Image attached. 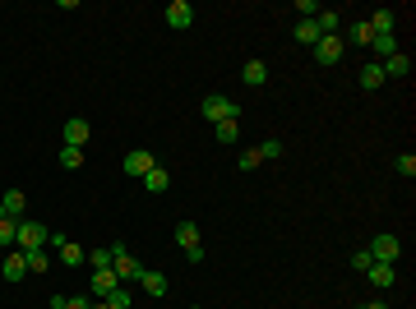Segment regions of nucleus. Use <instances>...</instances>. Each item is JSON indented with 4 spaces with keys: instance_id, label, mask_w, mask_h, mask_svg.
Wrapping results in <instances>:
<instances>
[{
    "instance_id": "nucleus-1",
    "label": "nucleus",
    "mask_w": 416,
    "mask_h": 309,
    "mask_svg": "<svg viewBox=\"0 0 416 309\" xmlns=\"http://www.w3.org/2000/svg\"><path fill=\"white\" fill-rule=\"evenodd\" d=\"M111 268H116V277H121V281H139V277H143V263H139L121 240L111 245Z\"/></svg>"
},
{
    "instance_id": "nucleus-2",
    "label": "nucleus",
    "mask_w": 416,
    "mask_h": 309,
    "mask_svg": "<svg viewBox=\"0 0 416 309\" xmlns=\"http://www.w3.org/2000/svg\"><path fill=\"white\" fill-rule=\"evenodd\" d=\"M46 235H51V231H46L42 222H28V217H23V222L14 226V249H23V254H28V249H42Z\"/></svg>"
},
{
    "instance_id": "nucleus-3",
    "label": "nucleus",
    "mask_w": 416,
    "mask_h": 309,
    "mask_svg": "<svg viewBox=\"0 0 416 309\" xmlns=\"http://www.w3.org/2000/svg\"><path fill=\"white\" fill-rule=\"evenodd\" d=\"M199 111H204V120H236V116H241V107H236V102H231V97H204V102H199Z\"/></svg>"
},
{
    "instance_id": "nucleus-4",
    "label": "nucleus",
    "mask_w": 416,
    "mask_h": 309,
    "mask_svg": "<svg viewBox=\"0 0 416 309\" xmlns=\"http://www.w3.org/2000/svg\"><path fill=\"white\" fill-rule=\"evenodd\" d=\"M121 167H125V175H135V180H143V175H148V171H153L157 162H153V153H148V148H130Z\"/></svg>"
},
{
    "instance_id": "nucleus-5",
    "label": "nucleus",
    "mask_w": 416,
    "mask_h": 309,
    "mask_svg": "<svg viewBox=\"0 0 416 309\" xmlns=\"http://www.w3.org/2000/svg\"><path fill=\"white\" fill-rule=\"evenodd\" d=\"M370 259L375 263H393L402 254V245H398V235H375V240H370V249H366Z\"/></svg>"
},
{
    "instance_id": "nucleus-6",
    "label": "nucleus",
    "mask_w": 416,
    "mask_h": 309,
    "mask_svg": "<svg viewBox=\"0 0 416 309\" xmlns=\"http://www.w3.org/2000/svg\"><path fill=\"white\" fill-rule=\"evenodd\" d=\"M190 23H195V10H190V0H171V5H167V28L185 32Z\"/></svg>"
},
{
    "instance_id": "nucleus-7",
    "label": "nucleus",
    "mask_w": 416,
    "mask_h": 309,
    "mask_svg": "<svg viewBox=\"0 0 416 309\" xmlns=\"http://www.w3.org/2000/svg\"><path fill=\"white\" fill-rule=\"evenodd\" d=\"M5 281H23L28 277V259H23V249H5Z\"/></svg>"
},
{
    "instance_id": "nucleus-8",
    "label": "nucleus",
    "mask_w": 416,
    "mask_h": 309,
    "mask_svg": "<svg viewBox=\"0 0 416 309\" xmlns=\"http://www.w3.org/2000/svg\"><path fill=\"white\" fill-rule=\"evenodd\" d=\"M121 286V277L111 273V268H102V273H92V281H88V295H97V300H107L111 291Z\"/></svg>"
},
{
    "instance_id": "nucleus-9",
    "label": "nucleus",
    "mask_w": 416,
    "mask_h": 309,
    "mask_svg": "<svg viewBox=\"0 0 416 309\" xmlns=\"http://www.w3.org/2000/svg\"><path fill=\"white\" fill-rule=\"evenodd\" d=\"M315 61L319 65H338L342 61V37H319V42H315Z\"/></svg>"
},
{
    "instance_id": "nucleus-10",
    "label": "nucleus",
    "mask_w": 416,
    "mask_h": 309,
    "mask_svg": "<svg viewBox=\"0 0 416 309\" xmlns=\"http://www.w3.org/2000/svg\"><path fill=\"white\" fill-rule=\"evenodd\" d=\"M88 134H92V129H88V120H79V116H75V120H65V148H79V153H83Z\"/></svg>"
},
{
    "instance_id": "nucleus-11",
    "label": "nucleus",
    "mask_w": 416,
    "mask_h": 309,
    "mask_svg": "<svg viewBox=\"0 0 416 309\" xmlns=\"http://www.w3.org/2000/svg\"><path fill=\"white\" fill-rule=\"evenodd\" d=\"M139 286H143V291L153 295V300H162V295L171 291V281H167V273H148V268H143V277H139Z\"/></svg>"
},
{
    "instance_id": "nucleus-12",
    "label": "nucleus",
    "mask_w": 416,
    "mask_h": 309,
    "mask_svg": "<svg viewBox=\"0 0 416 309\" xmlns=\"http://www.w3.org/2000/svg\"><path fill=\"white\" fill-rule=\"evenodd\" d=\"M0 203H5V217H10V222H23V208H28V194H23V189H10Z\"/></svg>"
},
{
    "instance_id": "nucleus-13",
    "label": "nucleus",
    "mask_w": 416,
    "mask_h": 309,
    "mask_svg": "<svg viewBox=\"0 0 416 309\" xmlns=\"http://www.w3.org/2000/svg\"><path fill=\"white\" fill-rule=\"evenodd\" d=\"M143 189H148V194H167V189H171V171L167 167H153L148 175H143Z\"/></svg>"
},
{
    "instance_id": "nucleus-14",
    "label": "nucleus",
    "mask_w": 416,
    "mask_h": 309,
    "mask_svg": "<svg viewBox=\"0 0 416 309\" xmlns=\"http://www.w3.org/2000/svg\"><path fill=\"white\" fill-rule=\"evenodd\" d=\"M370 51H375L379 61H388V56H398V37H393V32H375V37H370Z\"/></svg>"
},
{
    "instance_id": "nucleus-15",
    "label": "nucleus",
    "mask_w": 416,
    "mask_h": 309,
    "mask_svg": "<svg viewBox=\"0 0 416 309\" xmlns=\"http://www.w3.org/2000/svg\"><path fill=\"white\" fill-rule=\"evenodd\" d=\"M366 277L375 281V286H379V291H388V286H393V277H398V273H393V263H370V268H366Z\"/></svg>"
},
{
    "instance_id": "nucleus-16",
    "label": "nucleus",
    "mask_w": 416,
    "mask_h": 309,
    "mask_svg": "<svg viewBox=\"0 0 416 309\" xmlns=\"http://www.w3.org/2000/svg\"><path fill=\"white\" fill-rule=\"evenodd\" d=\"M384 65V78H402V74H412V56H388V61H379Z\"/></svg>"
},
{
    "instance_id": "nucleus-17",
    "label": "nucleus",
    "mask_w": 416,
    "mask_h": 309,
    "mask_svg": "<svg viewBox=\"0 0 416 309\" xmlns=\"http://www.w3.org/2000/svg\"><path fill=\"white\" fill-rule=\"evenodd\" d=\"M241 78H246L250 88H264V83H268V65H264V61H246Z\"/></svg>"
},
{
    "instance_id": "nucleus-18",
    "label": "nucleus",
    "mask_w": 416,
    "mask_h": 309,
    "mask_svg": "<svg viewBox=\"0 0 416 309\" xmlns=\"http://www.w3.org/2000/svg\"><path fill=\"white\" fill-rule=\"evenodd\" d=\"M324 32H319V23L315 19H296V42H306V47H315Z\"/></svg>"
},
{
    "instance_id": "nucleus-19",
    "label": "nucleus",
    "mask_w": 416,
    "mask_h": 309,
    "mask_svg": "<svg viewBox=\"0 0 416 309\" xmlns=\"http://www.w3.org/2000/svg\"><path fill=\"white\" fill-rule=\"evenodd\" d=\"M379 83H384V65L366 61V65H361V88H379Z\"/></svg>"
},
{
    "instance_id": "nucleus-20",
    "label": "nucleus",
    "mask_w": 416,
    "mask_h": 309,
    "mask_svg": "<svg viewBox=\"0 0 416 309\" xmlns=\"http://www.w3.org/2000/svg\"><path fill=\"white\" fill-rule=\"evenodd\" d=\"M315 23H319V32H324V37H338L342 14H338V10H319V14H315Z\"/></svg>"
},
{
    "instance_id": "nucleus-21",
    "label": "nucleus",
    "mask_w": 416,
    "mask_h": 309,
    "mask_svg": "<svg viewBox=\"0 0 416 309\" xmlns=\"http://www.w3.org/2000/svg\"><path fill=\"white\" fill-rule=\"evenodd\" d=\"M176 245L195 249V245H199V226H195V222H181V226H176Z\"/></svg>"
},
{
    "instance_id": "nucleus-22",
    "label": "nucleus",
    "mask_w": 416,
    "mask_h": 309,
    "mask_svg": "<svg viewBox=\"0 0 416 309\" xmlns=\"http://www.w3.org/2000/svg\"><path fill=\"white\" fill-rule=\"evenodd\" d=\"M213 134H217V143L227 148V143L241 139V125H236V120H217V125H213Z\"/></svg>"
},
{
    "instance_id": "nucleus-23",
    "label": "nucleus",
    "mask_w": 416,
    "mask_h": 309,
    "mask_svg": "<svg viewBox=\"0 0 416 309\" xmlns=\"http://www.w3.org/2000/svg\"><path fill=\"white\" fill-rule=\"evenodd\" d=\"M393 23H398L393 10H375V14H370V32H393Z\"/></svg>"
},
{
    "instance_id": "nucleus-24",
    "label": "nucleus",
    "mask_w": 416,
    "mask_h": 309,
    "mask_svg": "<svg viewBox=\"0 0 416 309\" xmlns=\"http://www.w3.org/2000/svg\"><path fill=\"white\" fill-rule=\"evenodd\" d=\"M88 259V254H83V245H75V240H65L61 245V263H70V268H79V263Z\"/></svg>"
},
{
    "instance_id": "nucleus-25",
    "label": "nucleus",
    "mask_w": 416,
    "mask_h": 309,
    "mask_svg": "<svg viewBox=\"0 0 416 309\" xmlns=\"http://www.w3.org/2000/svg\"><path fill=\"white\" fill-rule=\"evenodd\" d=\"M282 153H287V143H282V139H264L259 143V157H264V162H273V157H282Z\"/></svg>"
},
{
    "instance_id": "nucleus-26",
    "label": "nucleus",
    "mask_w": 416,
    "mask_h": 309,
    "mask_svg": "<svg viewBox=\"0 0 416 309\" xmlns=\"http://www.w3.org/2000/svg\"><path fill=\"white\" fill-rule=\"evenodd\" d=\"M23 259H28V273H46V268H51V259H46L42 249H28Z\"/></svg>"
},
{
    "instance_id": "nucleus-27",
    "label": "nucleus",
    "mask_w": 416,
    "mask_h": 309,
    "mask_svg": "<svg viewBox=\"0 0 416 309\" xmlns=\"http://www.w3.org/2000/svg\"><path fill=\"white\" fill-rule=\"evenodd\" d=\"M14 226H19V222L0 217V249H14Z\"/></svg>"
},
{
    "instance_id": "nucleus-28",
    "label": "nucleus",
    "mask_w": 416,
    "mask_h": 309,
    "mask_svg": "<svg viewBox=\"0 0 416 309\" xmlns=\"http://www.w3.org/2000/svg\"><path fill=\"white\" fill-rule=\"evenodd\" d=\"M61 167L65 171H79V167H83V153H79V148H61Z\"/></svg>"
},
{
    "instance_id": "nucleus-29",
    "label": "nucleus",
    "mask_w": 416,
    "mask_h": 309,
    "mask_svg": "<svg viewBox=\"0 0 416 309\" xmlns=\"http://www.w3.org/2000/svg\"><path fill=\"white\" fill-rule=\"evenodd\" d=\"M347 37H352L356 47H370V37H375V32H370V23H352V32H347Z\"/></svg>"
},
{
    "instance_id": "nucleus-30",
    "label": "nucleus",
    "mask_w": 416,
    "mask_h": 309,
    "mask_svg": "<svg viewBox=\"0 0 416 309\" xmlns=\"http://www.w3.org/2000/svg\"><path fill=\"white\" fill-rule=\"evenodd\" d=\"M259 162H264V157H259V148H246V153H241V162H236V167H241V171H255V167H259Z\"/></svg>"
},
{
    "instance_id": "nucleus-31",
    "label": "nucleus",
    "mask_w": 416,
    "mask_h": 309,
    "mask_svg": "<svg viewBox=\"0 0 416 309\" xmlns=\"http://www.w3.org/2000/svg\"><path fill=\"white\" fill-rule=\"evenodd\" d=\"M393 167H398V175H407V180H412V175H416V157H412V153H402Z\"/></svg>"
},
{
    "instance_id": "nucleus-32",
    "label": "nucleus",
    "mask_w": 416,
    "mask_h": 309,
    "mask_svg": "<svg viewBox=\"0 0 416 309\" xmlns=\"http://www.w3.org/2000/svg\"><path fill=\"white\" fill-rule=\"evenodd\" d=\"M107 305L111 309H130V291H125V286H116V291L107 295Z\"/></svg>"
},
{
    "instance_id": "nucleus-33",
    "label": "nucleus",
    "mask_w": 416,
    "mask_h": 309,
    "mask_svg": "<svg viewBox=\"0 0 416 309\" xmlns=\"http://www.w3.org/2000/svg\"><path fill=\"white\" fill-rule=\"evenodd\" d=\"M88 263L97 268V273H102V268H111V249H92V254H88Z\"/></svg>"
},
{
    "instance_id": "nucleus-34",
    "label": "nucleus",
    "mask_w": 416,
    "mask_h": 309,
    "mask_svg": "<svg viewBox=\"0 0 416 309\" xmlns=\"http://www.w3.org/2000/svg\"><path fill=\"white\" fill-rule=\"evenodd\" d=\"M296 14H301V19H315V14H319V0H296Z\"/></svg>"
},
{
    "instance_id": "nucleus-35",
    "label": "nucleus",
    "mask_w": 416,
    "mask_h": 309,
    "mask_svg": "<svg viewBox=\"0 0 416 309\" xmlns=\"http://www.w3.org/2000/svg\"><path fill=\"white\" fill-rule=\"evenodd\" d=\"M370 263H375V259H370V254H366V249H356V254H352V268H356V273H366V268H370Z\"/></svg>"
},
{
    "instance_id": "nucleus-36",
    "label": "nucleus",
    "mask_w": 416,
    "mask_h": 309,
    "mask_svg": "<svg viewBox=\"0 0 416 309\" xmlns=\"http://www.w3.org/2000/svg\"><path fill=\"white\" fill-rule=\"evenodd\" d=\"M65 305H70V309H92V300H88V295H65Z\"/></svg>"
},
{
    "instance_id": "nucleus-37",
    "label": "nucleus",
    "mask_w": 416,
    "mask_h": 309,
    "mask_svg": "<svg viewBox=\"0 0 416 309\" xmlns=\"http://www.w3.org/2000/svg\"><path fill=\"white\" fill-rule=\"evenodd\" d=\"M46 309H70V305H65V295H51V305Z\"/></svg>"
},
{
    "instance_id": "nucleus-38",
    "label": "nucleus",
    "mask_w": 416,
    "mask_h": 309,
    "mask_svg": "<svg viewBox=\"0 0 416 309\" xmlns=\"http://www.w3.org/2000/svg\"><path fill=\"white\" fill-rule=\"evenodd\" d=\"M361 309H388V305H384V300H366Z\"/></svg>"
},
{
    "instance_id": "nucleus-39",
    "label": "nucleus",
    "mask_w": 416,
    "mask_h": 309,
    "mask_svg": "<svg viewBox=\"0 0 416 309\" xmlns=\"http://www.w3.org/2000/svg\"><path fill=\"white\" fill-rule=\"evenodd\" d=\"M92 309H111V305H107V300H97V305H92Z\"/></svg>"
},
{
    "instance_id": "nucleus-40",
    "label": "nucleus",
    "mask_w": 416,
    "mask_h": 309,
    "mask_svg": "<svg viewBox=\"0 0 416 309\" xmlns=\"http://www.w3.org/2000/svg\"><path fill=\"white\" fill-rule=\"evenodd\" d=\"M0 217H5V203H0Z\"/></svg>"
}]
</instances>
